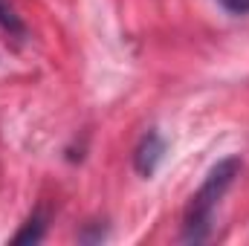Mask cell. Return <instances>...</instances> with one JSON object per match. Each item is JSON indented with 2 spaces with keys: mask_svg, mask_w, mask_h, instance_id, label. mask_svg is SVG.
I'll return each instance as SVG.
<instances>
[{
  "mask_svg": "<svg viewBox=\"0 0 249 246\" xmlns=\"http://www.w3.org/2000/svg\"><path fill=\"white\" fill-rule=\"evenodd\" d=\"M241 174V159L238 157H226L220 159L209 174L203 185L197 188V194L191 197L186 209V220H183V241L186 244H203L212 235V223H214V209L223 200V194L229 191V185L235 183V177Z\"/></svg>",
  "mask_w": 249,
  "mask_h": 246,
  "instance_id": "1",
  "label": "cell"
},
{
  "mask_svg": "<svg viewBox=\"0 0 249 246\" xmlns=\"http://www.w3.org/2000/svg\"><path fill=\"white\" fill-rule=\"evenodd\" d=\"M0 26H3L6 32L18 35V38H23V35H26V26L20 23V18L15 15V9H12L6 0H0Z\"/></svg>",
  "mask_w": 249,
  "mask_h": 246,
  "instance_id": "4",
  "label": "cell"
},
{
  "mask_svg": "<svg viewBox=\"0 0 249 246\" xmlns=\"http://www.w3.org/2000/svg\"><path fill=\"white\" fill-rule=\"evenodd\" d=\"M44 229H47L44 217H41V214H32V217L26 220V226L15 235V244H38V241L44 238Z\"/></svg>",
  "mask_w": 249,
  "mask_h": 246,
  "instance_id": "3",
  "label": "cell"
},
{
  "mask_svg": "<svg viewBox=\"0 0 249 246\" xmlns=\"http://www.w3.org/2000/svg\"><path fill=\"white\" fill-rule=\"evenodd\" d=\"M217 3L232 15H249V0H217Z\"/></svg>",
  "mask_w": 249,
  "mask_h": 246,
  "instance_id": "5",
  "label": "cell"
},
{
  "mask_svg": "<svg viewBox=\"0 0 249 246\" xmlns=\"http://www.w3.org/2000/svg\"><path fill=\"white\" fill-rule=\"evenodd\" d=\"M162 154H165V139H162L157 130H148V133L142 136V142L136 145V151H133V168H136L142 177H151V174L160 168Z\"/></svg>",
  "mask_w": 249,
  "mask_h": 246,
  "instance_id": "2",
  "label": "cell"
}]
</instances>
